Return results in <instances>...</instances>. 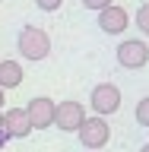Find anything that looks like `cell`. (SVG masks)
Instances as JSON below:
<instances>
[{"label":"cell","mask_w":149,"mask_h":152,"mask_svg":"<svg viewBox=\"0 0 149 152\" xmlns=\"http://www.w3.org/2000/svg\"><path fill=\"white\" fill-rule=\"evenodd\" d=\"M117 64L124 70H140V66L149 64V45L140 41V38H127L117 45Z\"/></svg>","instance_id":"277c9868"},{"label":"cell","mask_w":149,"mask_h":152,"mask_svg":"<svg viewBox=\"0 0 149 152\" xmlns=\"http://www.w3.org/2000/svg\"><path fill=\"white\" fill-rule=\"evenodd\" d=\"M3 102H7V89L0 86V108H3Z\"/></svg>","instance_id":"5bb4252c"},{"label":"cell","mask_w":149,"mask_h":152,"mask_svg":"<svg viewBox=\"0 0 149 152\" xmlns=\"http://www.w3.org/2000/svg\"><path fill=\"white\" fill-rule=\"evenodd\" d=\"M38 10H45V13H54V10H60V3L64 0H35Z\"/></svg>","instance_id":"7c38bea8"},{"label":"cell","mask_w":149,"mask_h":152,"mask_svg":"<svg viewBox=\"0 0 149 152\" xmlns=\"http://www.w3.org/2000/svg\"><path fill=\"white\" fill-rule=\"evenodd\" d=\"M83 121H86V108L79 102H57V108H54V127L57 130L76 133Z\"/></svg>","instance_id":"5b68a950"},{"label":"cell","mask_w":149,"mask_h":152,"mask_svg":"<svg viewBox=\"0 0 149 152\" xmlns=\"http://www.w3.org/2000/svg\"><path fill=\"white\" fill-rule=\"evenodd\" d=\"M76 133H79V142H83L86 149H102V146H108V140H111V127H108V121H105L102 114L86 117Z\"/></svg>","instance_id":"7a4b0ae2"},{"label":"cell","mask_w":149,"mask_h":152,"mask_svg":"<svg viewBox=\"0 0 149 152\" xmlns=\"http://www.w3.org/2000/svg\"><path fill=\"white\" fill-rule=\"evenodd\" d=\"M16 48L26 60H45L51 54V35L38 26H22L19 38H16Z\"/></svg>","instance_id":"6da1fadb"},{"label":"cell","mask_w":149,"mask_h":152,"mask_svg":"<svg viewBox=\"0 0 149 152\" xmlns=\"http://www.w3.org/2000/svg\"><path fill=\"white\" fill-rule=\"evenodd\" d=\"M0 124H3V108H0Z\"/></svg>","instance_id":"9a60e30c"},{"label":"cell","mask_w":149,"mask_h":152,"mask_svg":"<svg viewBox=\"0 0 149 152\" xmlns=\"http://www.w3.org/2000/svg\"><path fill=\"white\" fill-rule=\"evenodd\" d=\"M137 28L149 38V3H143V7L137 10Z\"/></svg>","instance_id":"8fae6325"},{"label":"cell","mask_w":149,"mask_h":152,"mask_svg":"<svg viewBox=\"0 0 149 152\" xmlns=\"http://www.w3.org/2000/svg\"><path fill=\"white\" fill-rule=\"evenodd\" d=\"M140 152H149V146H143V149H140Z\"/></svg>","instance_id":"2e32d148"},{"label":"cell","mask_w":149,"mask_h":152,"mask_svg":"<svg viewBox=\"0 0 149 152\" xmlns=\"http://www.w3.org/2000/svg\"><path fill=\"white\" fill-rule=\"evenodd\" d=\"M133 117H137V124H140V127H149V95L137 102V111H133Z\"/></svg>","instance_id":"30bf717a"},{"label":"cell","mask_w":149,"mask_h":152,"mask_svg":"<svg viewBox=\"0 0 149 152\" xmlns=\"http://www.w3.org/2000/svg\"><path fill=\"white\" fill-rule=\"evenodd\" d=\"M108 3H114V0H83V7L86 10H95V13H98L102 7H108Z\"/></svg>","instance_id":"4fadbf2b"},{"label":"cell","mask_w":149,"mask_h":152,"mask_svg":"<svg viewBox=\"0 0 149 152\" xmlns=\"http://www.w3.org/2000/svg\"><path fill=\"white\" fill-rule=\"evenodd\" d=\"M3 130H7L10 140H26L29 133H32V121H29L26 108H10L3 111V124H0Z\"/></svg>","instance_id":"ba28073f"},{"label":"cell","mask_w":149,"mask_h":152,"mask_svg":"<svg viewBox=\"0 0 149 152\" xmlns=\"http://www.w3.org/2000/svg\"><path fill=\"white\" fill-rule=\"evenodd\" d=\"M92 152H98V149H92Z\"/></svg>","instance_id":"e0dca14e"},{"label":"cell","mask_w":149,"mask_h":152,"mask_svg":"<svg viewBox=\"0 0 149 152\" xmlns=\"http://www.w3.org/2000/svg\"><path fill=\"white\" fill-rule=\"evenodd\" d=\"M89 104H92V111L102 114V117L117 114L121 111V89H117L114 83H98L92 89V95H89Z\"/></svg>","instance_id":"3957f363"},{"label":"cell","mask_w":149,"mask_h":152,"mask_svg":"<svg viewBox=\"0 0 149 152\" xmlns=\"http://www.w3.org/2000/svg\"><path fill=\"white\" fill-rule=\"evenodd\" d=\"M127 26H130V16H127V10H124V7L108 3V7L98 10V28H102L105 35H121Z\"/></svg>","instance_id":"8992f818"},{"label":"cell","mask_w":149,"mask_h":152,"mask_svg":"<svg viewBox=\"0 0 149 152\" xmlns=\"http://www.w3.org/2000/svg\"><path fill=\"white\" fill-rule=\"evenodd\" d=\"M54 108H57V102H51V98H45V95L32 98V102H29V108H26L29 121H32V130L54 127Z\"/></svg>","instance_id":"52a82bcc"},{"label":"cell","mask_w":149,"mask_h":152,"mask_svg":"<svg viewBox=\"0 0 149 152\" xmlns=\"http://www.w3.org/2000/svg\"><path fill=\"white\" fill-rule=\"evenodd\" d=\"M22 79H26V73H22L19 60H0V86L3 89H19Z\"/></svg>","instance_id":"9c48e42d"}]
</instances>
